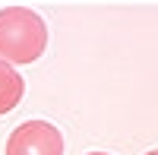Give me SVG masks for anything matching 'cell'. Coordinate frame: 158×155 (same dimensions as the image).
<instances>
[{
	"instance_id": "obj_3",
	"label": "cell",
	"mask_w": 158,
	"mask_h": 155,
	"mask_svg": "<svg viewBox=\"0 0 158 155\" xmlns=\"http://www.w3.org/2000/svg\"><path fill=\"white\" fill-rule=\"evenodd\" d=\"M25 95V79L16 73V67L0 60V117L10 114Z\"/></svg>"
},
{
	"instance_id": "obj_2",
	"label": "cell",
	"mask_w": 158,
	"mask_h": 155,
	"mask_svg": "<svg viewBox=\"0 0 158 155\" xmlns=\"http://www.w3.org/2000/svg\"><path fill=\"white\" fill-rule=\"evenodd\" d=\"M6 155H63V136L51 120H25L10 133Z\"/></svg>"
},
{
	"instance_id": "obj_5",
	"label": "cell",
	"mask_w": 158,
	"mask_h": 155,
	"mask_svg": "<svg viewBox=\"0 0 158 155\" xmlns=\"http://www.w3.org/2000/svg\"><path fill=\"white\" fill-rule=\"evenodd\" d=\"M149 155H155V152H149Z\"/></svg>"
},
{
	"instance_id": "obj_4",
	"label": "cell",
	"mask_w": 158,
	"mask_h": 155,
	"mask_svg": "<svg viewBox=\"0 0 158 155\" xmlns=\"http://www.w3.org/2000/svg\"><path fill=\"white\" fill-rule=\"evenodd\" d=\"M85 155H111V152H85Z\"/></svg>"
},
{
	"instance_id": "obj_1",
	"label": "cell",
	"mask_w": 158,
	"mask_h": 155,
	"mask_svg": "<svg viewBox=\"0 0 158 155\" xmlns=\"http://www.w3.org/2000/svg\"><path fill=\"white\" fill-rule=\"evenodd\" d=\"M48 51V25L29 6L0 10V60L6 63H35Z\"/></svg>"
}]
</instances>
